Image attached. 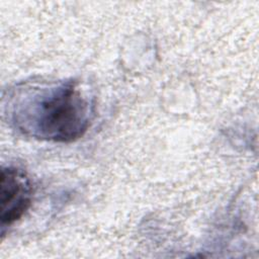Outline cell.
Here are the masks:
<instances>
[{
    "label": "cell",
    "mask_w": 259,
    "mask_h": 259,
    "mask_svg": "<svg viewBox=\"0 0 259 259\" xmlns=\"http://www.w3.org/2000/svg\"><path fill=\"white\" fill-rule=\"evenodd\" d=\"M32 189L28 178L18 169L7 167L1 171V224L10 226L19 220L31 202Z\"/></svg>",
    "instance_id": "2"
},
{
    "label": "cell",
    "mask_w": 259,
    "mask_h": 259,
    "mask_svg": "<svg viewBox=\"0 0 259 259\" xmlns=\"http://www.w3.org/2000/svg\"><path fill=\"white\" fill-rule=\"evenodd\" d=\"M32 89L15 104L13 117L20 130L54 142L74 141L87 131L92 105L77 83Z\"/></svg>",
    "instance_id": "1"
}]
</instances>
